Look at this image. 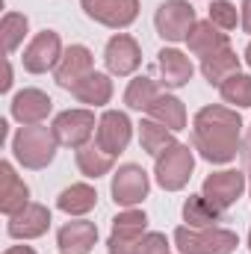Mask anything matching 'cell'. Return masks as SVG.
Instances as JSON below:
<instances>
[{
  "mask_svg": "<svg viewBox=\"0 0 251 254\" xmlns=\"http://www.w3.org/2000/svg\"><path fill=\"white\" fill-rule=\"evenodd\" d=\"M240 136H243V119L237 110L228 107H204L195 116L192 125V148L207 160V163H231L240 151Z\"/></svg>",
  "mask_w": 251,
  "mask_h": 254,
  "instance_id": "6da1fadb",
  "label": "cell"
},
{
  "mask_svg": "<svg viewBox=\"0 0 251 254\" xmlns=\"http://www.w3.org/2000/svg\"><path fill=\"white\" fill-rule=\"evenodd\" d=\"M57 145L60 142L54 136V127H45V125H24L12 139L15 160L24 169H45L57 157Z\"/></svg>",
  "mask_w": 251,
  "mask_h": 254,
  "instance_id": "7a4b0ae2",
  "label": "cell"
},
{
  "mask_svg": "<svg viewBox=\"0 0 251 254\" xmlns=\"http://www.w3.org/2000/svg\"><path fill=\"white\" fill-rule=\"evenodd\" d=\"M175 246L181 254H234L240 240L228 228H178Z\"/></svg>",
  "mask_w": 251,
  "mask_h": 254,
  "instance_id": "3957f363",
  "label": "cell"
},
{
  "mask_svg": "<svg viewBox=\"0 0 251 254\" xmlns=\"http://www.w3.org/2000/svg\"><path fill=\"white\" fill-rule=\"evenodd\" d=\"M195 148L175 142L172 148H166L160 157H154V175H157V184L166 192H178L184 190L192 178V169H195Z\"/></svg>",
  "mask_w": 251,
  "mask_h": 254,
  "instance_id": "277c9868",
  "label": "cell"
},
{
  "mask_svg": "<svg viewBox=\"0 0 251 254\" xmlns=\"http://www.w3.org/2000/svg\"><path fill=\"white\" fill-rule=\"evenodd\" d=\"M154 24H157V33L166 42H187L189 30L195 27V9L187 0H166L157 9Z\"/></svg>",
  "mask_w": 251,
  "mask_h": 254,
  "instance_id": "5b68a950",
  "label": "cell"
},
{
  "mask_svg": "<svg viewBox=\"0 0 251 254\" xmlns=\"http://www.w3.org/2000/svg\"><path fill=\"white\" fill-rule=\"evenodd\" d=\"M54 136L57 142L65 145V148H83L89 145L92 133H95V113L89 110H65L54 119Z\"/></svg>",
  "mask_w": 251,
  "mask_h": 254,
  "instance_id": "8992f818",
  "label": "cell"
},
{
  "mask_svg": "<svg viewBox=\"0 0 251 254\" xmlns=\"http://www.w3.org/2000/svg\"><path fill=\"white\" fill-rule=\"evenodd\" d=\"M83 12L113 30H125L139 15V0H80Z\"/></svg>",
  "mask_w": 251,
  "mask_h": 254,
  "instance_id": "52a82bcc",
  "label": "cell"
},
{
  "mask_svg": "<svg viewBox=\"0 0 251 254\" xmlns=\"http://www.w3.org/2000/svg\"><path fill=\"white\" fill-rule=\"evenodd\" d=\"M243 190H246V175H243V172L228 169V172L207 175V178H204V187H201V195H204L216 210H222V213H225L231 204H237V201H240Z\"/></svg>",
  "mask_w": 251,
  "mask_h": 254,
  "instance_id": "ba28073f",
  "label": "cell"
},
{
  "mask_svg": "<svg viewBox=\"0 0 251 254\" xmlns=\"http://www.w3.org/2000/svg\"><path fill=\"white\" fill-rule=\"evenodd\" d=\"M148 190H151V184H148L145 169H142V166H133V163L122 166V169L113 175V187H110L113 201H116L119 207H136L139 201L148 198Z\"/></svg>",
  "mask_w": 251,
  "mask_h": 254,
  "instance_id": "9c48e42d",
  "label": "cell"
},
{
  "mask_svg": "<svg viewBox=\"0 0 251 254\" xmlns=\"http://www.w3.org/2000/svg\"><path fill=\"white\" fill-rule=\"evenodd\" d=\"M130 136H133V125H130V119H127L125 113H119V110H107L101 116V122H98V130H95L98 148L107 151V154H113V157H119L130 145Z\"/></svg>",
  "mask_w": 251,
  "mask_h": 254,
  "instance_id": "30bf717a",
  "label": "cell"
},
{
  "mask_svg": "<svg viewBox=\"0 0 251 254\" xmlns=\"http://www.w3.org/2000/svg\"><path fill=\"white\" fill-rule=\"evenodd\" d=\"M60 60H63V42H60V36L54 30L39 33L24 51V68L30 74H45V71L57 68Z\"/></svg>",
  "mask_w": 251,
  "mask_h": 254,
  "instance_id": "8fae6325",
  "label": "cell"
},
{
  "mask_svg": "<svg viewBox=\"0 0 251 254\" xmlns=\"http://www.w3.org/2000/svg\"><path fill=\"white\" fill-rule=\"evenodd\" d=\"M104 63L107 71L116 74V77H127L133 74L139 63H142V51H139V42L127 33H119L107 42V51H104Z\"/></svg>",
  "mask_w": 251,
  "mask_h": 254,
  "instance_id": "7c38bea8",
  "label": "cell"
},
{
  "mask_svg": "<svg viewBox=\"0 0 251 254\" xmlns=\"http://www.w3.org/2000/svg\"><path fill=\"white\" fill-rule=\"evenodd\" d=\"M95 57H92V51L89 48H83V45H71L68 51L63 54V60H60V65L54 68V77H57V83L63 86V89H74L86 74H92L95 68Z\"/></svg>",
  "mask_w": 251,
  "mask_h": 254,
  "instance_id": "4fadbf2b",
  "label": "cell"
},
{
  "mask_svg": "<svg viewBox=\"0 0 251 254\" xmlns=\"http://www.w3.org/2000/svg\"><path fill=\"white\" fill-rule=\"evenodd\" d=\"M51 228V210L42 204H27L15 216H9V237L15 240H36Z\"/></svg>",
  "mask_w": 251,
  "mask_h": 254,
  "instance_id": "5bb4252c",
  "label": "cell"
},
{
  "mask_svg": "<svg viewBox=\"0 0 251 254\" xmlns=\"http://www.w3.org/2000/svg\"><path fill=\"white\" fill-rule=\"evenodd\" d=\"M54 101L42 89H24L12 98V119L21 125H42L51 116Z\"/></svg>",
  "mask_w": 251,
  "mask_h": 254,
  "instance_id": "9a60e30c",
  "label": "cell"
},
{
  "mask_svg": "<svg viewBox=\"0 0 251 254\" xmlns=\"http://www.w3.org/2000/svg\"><path fill=\"white\" fill-rule=\"evenodd\" d=\"M30 204V190L27 184L15 175L12 163H0V210L6 216H15Z\"/></svg>",
  "mask_w": 251,
  "mask_h": 254,
  "instance_id": "2e32d148",
  "label": "cell"
},
{
  "mask_svg": "<svg viewBox=\"0 0 251 254\" xmlns=\"http://www.w3.org/2000/svg\"><path fill=\"white\" fill-rule=\"evenodd\" d=\"M98 243V228L92 222H68L60 228L57 234V246L63 249V254H89Z\"/></svg>",
  "mask_w": 251,
  "mask_h": 254,
  "instance_id": "e0dca14e",
  "label": "cell"
},
{
  "mask_svg": "<svg viewBox=\"0 0 251 254\" xmlns=\"http://www.w3.org/2000/svg\"><path fill=\"white\" fill-rule=\"evenodd\" d=\"M187 45L195 57L204 60V57H210V54L228 48V33L219 30L210 18H207V21H195V27L189 30V36H187Z\"/></svg>",
  "mask_w": 251,
  "mask_h": 254,
  "instance_id": "ac0fdd59",
  "label": "cell"
},
{
  "mask_svg": "<svg viewBox=\"0 0 251 254\" xmlns=\"http://www.w3.org/2000/svg\"><path fill=\"white\" fill-rule=\"evenodd\" d=\"M157 57H160L157 63H160L163 83H166L169 89H181V86H187L189 80H192L195 65L189 63V57H184L181 51H175V48H163Z\"/></svg>",
  "mask_w": 251,
  "mask_h": 254,
  "instance_id": "d6986e66",
  "label": "cell"
},
{
  "mask_svg": "<svg viewBox=\"0 0 251 254\" xmlns=\"http://www.w3.org/2000/svg\"><path fill=\"white\" fill-rule=\"evenodd\" d=\"M71 95H74L80 104L104 107V104H110V98H113V80H110L107 74H101V71H92V74H86V77L71 89Z\"/></svg>",
  "mask_w": 251,
  "mask_h": 254,
  "instance_id": "ffe728a7",
  "label": "cell"
},
{
  "mask_svg": "<svg viewBox=\"0 0 251 254\" xmlns=\"http://www.w3.org/2000/svg\"><path fill=\"white\" fill-rule=\"evenodd\" d=\"M201 74L207 77L210 86H222L228 77L240 74V57L231 48H222V51H216V54L201 60Z\"/></svg>",
  "mask_w": 251,
  "mask_h": 254,
  "instance_id": "44dd1931",
  "label": "cell"
},
{
  "mask_svg": "<svg viewBox=\"0 0 251 254\" xmlns=\"http://www.w3.org/2000/svg\"><path fill=\"white\" fill-rule=\"evenodd\" d=\"M145 113H148V119L160 122L163 127H169L172 133H178V130L187 127V110H184V104L175 95H157L154 104Z\"/></svg>",
  "mask_w": 251,
  "mask_h": 254,
  "instance_id": "7402d4cb",
  "label": "cell"
},
{
  "mask_svg": "<svg viewBox=\"0 0 251 254\" xmlns=\"http://www.w3.org/2000/svg\"><path fill=\"white\" fill-rule=\"evenodd\" d=\"M95 204H98V192H95V187H89V184H71L57 198V207L63 213H68V216H86Z\"/></svg>",
  "mask_w": 251,
  "mask_h": 254,
  "instance_id": "603a6c76",
  "label": "cell"
},
{
  "mask_svg": "<svg viewBox=\"0 0 251 254\" xmlns=\"http://www.w3.org/2000/svg\"><path fill=\"white\" fill-rule=\"evenodd\" d=\"M113 163H116V157L107 154V151H101L98 142H89V145L77 148V169H80L86 178H101V175H107V172L113 169Z\"/></svg>",
  "mask_w": 251,
  "mask_h": 254,
  "instance_id": "cb8c5ba5",
  "label": "cell"
},
{
  "mask_svg": "<svg viewBox=\"0 0 251 254\" xmlns=\"http://www.w3.org/2000/svg\"><path fill=\"white\" fill-rule=\"evenodd\" d=\"M184 222L189 228H216V222H222V210H216L204 195H192L184 204Z\"/></svg>",
  "mask_w": 251,
  "mask_h": 254,
  "instance_id": "d4e9b609",
  "label": "cell"
},
{
  "mask_svg": "<svg viewBox=\"0 0 251 254\" xmlns=\"http://www.w3.org/2000/svg\"><path fill=\"white\" fill-rule=\"evenodd\" d=\"M145 225H148V216L142 210H125L113 219V240H122V243H136L145 237Z\"/></svg>",
  "mask_w": 251,
  "mask_h": 254,
  "instance_id": "484cf974",
  "label": "cell"
},
{
  "mask_svg": "<svg viewBox=\"0 0 251 254\" xmlns=\"http://www.w3.org/2000/svg\"><path fill=\"white\" fill-rule=\"evenodd\" d=\"M139 142H142V148H145L151 157H160L166 148L175 145V133H172L169 127H163L160 122L148 119V122L139 125Z\"/></svg>",
  "mask_w": 251,
  "mask_h": 254,
  "instance_id": "4316f807",
  "label": "cell"
},
{
  "mask_svg": "<svg viewBox=\"0 0 251 254\" xmlns=\"http://www.w3.org/2000/svg\"><path fill=\"white\" fill-rule=\"evenodd\" d=\"M219 92H222V101H225V104H234L237 110L251 107V77L249 74H234V77H228V80L219 86Z\"/></svg>",
  "mask_w": 251,
  "mask_h": 254,
  "instance_id": "83f0119b",
  "label": "cell"
},
{
  "mask_svg": "<svg viewBox=\"0 0 251 254\" xmlns=\"http://www.w3.org/2000/svg\"><path fill=\"white\" fill-rule=\"evenodd\" d=\"M157 95H160V89H157V83H154L151 77H136V80H130V86H127L125 104L130 110H148Z\"/></svg>",
  "mask_w": 251,
  "mask_h": 254,
  "instance_id": "f1b7e54d",
  "label": "cell"
},
{
  "mask_svg": "<svg viewBox=\"0 0 251 254\" xmlns=\"http://www.w3.org/2000/svg\"><path fill=\"white\" fill-rule=\"evenodd\" d=\"M0 36H3V51L12 54V51L24 42V36H27V15H21V12H6V15H3V24H0Z\"/></svg>",
  "mask_w": 251,
  "mask_h": 254,
  "instance_id": "f546056e",
  "label": "cell"
},
{
  "mask_svg": "<svg viewBox=\"0 0 251 254\" xmlns=\"http://www.w3.org/2000/svg\"><path fill=\"white\" fill-rule=\"evenodd\" d=\"M210 21L219 27V30H234L237 27V6L231 3V0H213V6H210Z\"/></svg>",
  "mask_w": 251,
  "mask_h": 254,
  "instance_id": "4dcf8cb0",
  "label": "cell"
},
{
  "mask_svg": "<svg viewBox=\"0 0 251 254\" xmlns=\"http://www.w3.org/2000/svg\"><path fill=\"white\" fill-rule=\"evenodd\" d=\"M136 254H169V243H166V237H163V234L151 231V234H145V237L139 240Z\"/></svg>",
  "mask_w": 251,
  "mask_h": 254,
  "instance_id": "1f68e13d",
  "label": "cell"
},
{
  "mask_svg": "<svg viewBox=\"0 0 251 254\" xmlns=\"http://www.w3.org/2000/svg\"><path fill=\"white\" fill-rule=\"evenodd\" d=\"M240 157H243V169L251 175V130L246 133V139H243V145H240Z\"/></svg>",
  "mask_w": 251,
  "mask_h": 254,
  "instance_id": "d6a6232c",
  "label": "cell"
},
{
  "mask_svg": "<svg viewBox=\"0 0 251 254\" xmlns=\"http://www.w3.org/2000/svg\"><path fill=\"white\" fill-rule=\"evenodd\" d=\"M240 24L246 33H251V0H243V6H240Z\"/></svg>",
  "mask_w": 251,
  "mask_h": 254,
  "instance_id": "836d02e7",
  "label": "cell"
},
{
  "mask_svg": "<svg viewBox=\"0 0 251 254\" xmlns=\"http://www.w3.org/2000/svg\"><path fill=\"white\" fill-rule=\"evenodd\" d=\"M9 86H12V68L6 63V74H3V83H0V92H9Z\"/></svg>",
  "mask_w": 251,
  "mask_h": 254,
  "instance_id": "e575fe53",
  "label": "cell"
},
{
  "mask_svg": "<svg viewBox=\"0 0 251 254\" xmlns=\"http://www.w3.org/2000/svg\"><path fill=\"white\" fill-rule=\"evenodd\" d=\"M3 254H36L30 246H12V249H6Z\"/></svg>",
  "mask_w": 251,
  "mask_h": 254,
  "instance_id": "d590c367",
  "label": "cell"
},
{
  "mask_svg": "<svg viewBox=\"0 0 251 254\" xmlns=\"http://www.w3.org/2000/svg\"><path fill=\"white\" fill-rule=\"evenodd\" d=\"M246 63L251 65V42H249V48H246Z\"/></svg>",
  "mask_w": 251,
  "mask_h": 254,
  "instance_id": "8d00e7d4",
  "label": "cell"
},
{
  "mask_svg": "<svg viewBox=\"0 0 251 254\" xmlns=\"http://www.w3.org/2000/svg\"><path fill=\"white\" fill-rule=\"evenodd\" d=\"M249 249H251V231H249Z\"/></svg>",
  "mask_w": 251,
  "mask_h": 254,
  "instance_id": "74e56055",
  "label": "cell"
}]
</instances>
